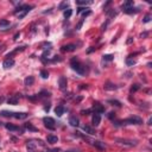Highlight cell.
I'll return each mask as SVG.
<instances>
[{"instance_id": "1", "label": "cell", "mask_w": 152, "mask_h": 152, "mask_svg": "<svg viewBox=\"0 0 152 152\" xmlns=\"http://www.w3.org/2000/svg\"><path fill=\"white\" fill-rule=\"evenodd\" d=\"M71 67H72V69H74L76 72H79L80 75H85V74H86V67L82 65V64L77 61V58H72V59H71Z\"/></svg>"}, {"instance_id": "2", "label": "cell", "mask_w": 152, "mask_h": 152, "mask_svg": "<svg viewBox=\"0 0 152 152\" xmlns=\"http://www.w3.org/2000/svg\"><path fill=\"white\" fill-rule=\"evenodd\" d=\"M43 121H44V124H45V127H48L49 130H55V120L52 119V118H50V116H45L44 119H43Z\"/></svg>"}, {"instance_id": "3", "label": "cell", "mask_w": 152, "mask_h": 152, "mask_svg": "<svg viewBox=\"0 0 152 152\" xmlns=\"http://www.w3.org/2000/svg\"><path fill=\"white\" fill-rule=\"evenodd\" d=\"M116 141L124 145H128V146H135L138 144L137 140H132V139H116Z\"/></svg>"}, {"instance_id": "4", "label": "cell", "mask_w": 152, "mask_h": 152, "mask_svg": "<svg viewBox=\"0 0 152 152\" xmlns=\"http://www.w3.org/2000/svg\"><path fill=\"white\" fill-rule=\"evenodd\" d=\"M92 122H93V125H94L95 127H98V126L100 125V122H101V116H100V114H98V113L93 114V118H92Z\"/></svg>"}, {"instance_id": "5", "label": "cell", "mask_w": 152, "mask_h": 152, "mask_svg": "<svg viewBox=\"0 0 152 152\" xmlns=\"http://www.w3.org/2000/svg\"><path fill=\"white\" fill-rule=\"evenodd\" d=\"M58 86H59L61 90H64L67 88V79L64 77V76H61V77L58 79Z\"/></svg>"}, {"instance_id": "6", "label": "cell", "mask_w": 152, "mask_h": 152, "mask_svg": "<svg viewBox=\"0 0 152 152\" xmlns=\"http://www.w3.org/2000/svg\"><path fill=\"white\" fill-rule=\"evenodd\" d=\"M13 65H14V59H13V58H7V59H5L4 63H3V67H4L5 69L12 68Z\"/></svg>"}, {"instance_id": "7", "label": "cell", "mask_w": 152, "mask_h": 152, "mask_svg": "<svg viewBox=\"0 0 152 152\" xmlns=\"http://www.w3.org/2000/svg\"><path fill=\"white\" fill-rule=\"evenodd\" d=\"M93 109H94V111H95V113H98V114H100V113H103V112H105V107H103L102 105H100L99 102L94 103Z\"/></svg>"}, {"instance_id": "8", "label": "cell", "mask_w": 152, "mask_h": 152, "mask_svg": "<svg viewBox=\"0 0 152 152\" xmlns=\"http://www.w3.org/2000/svg\"><path fill=\"white\" fill-rule=\"evenodd\" d=\"M75 49H76L75 44H67V45L62 46V51H64V52H70V51H74Z\"/></svg>"}, {"instance_id": "9", "label": "cell", "mask_w": 152, "mask_h": 152, "mask_svg": "<svg viewBox=\"0 0 152 152\" xmlns=\"http://www.w3.org/2000/svg\"><path fill=\"white\" fill-rule=\"evenodd\" d=\"M95 147H98L100 151H105V148H106V145H105V143H101V141H99V140H93V143H92Z\"/></svg>"}, {"instance_id": "10", "label": "cell", "mask_w": 152, "mask_h": 152, "mask_svg": "<svg viewBox=\"0 0 152 152\" xmlns=\"http://www.w3.org/2000/svg\"><path fill=\"white\" fill-rule=\"evenodd\" d=\"M9 105H17L19 102V96L18 95H12L9 100H7Z\"/></svg>"}, {"instance_id": "11", "label": "cell", "mask_w": 152, "mask_h": 152, "mask_svg": "<svg viewBox=\"0 0 152 152\" xmlns=\"http://www.w3.org/2000/svg\"><path fill=\"white\" fill-rule=\"evenodd\" d=\"M46 140H48V143H49V144H56V143L58 141V137H57V135H52V134H50V135H48Z\"/></svg>"}, {"instance_id": "12", "label": "cell", "mask_w": 152, "mask_h": 152, "mask_svg": "<svg viewBox=\"0 0 152 152\" xmlns=\"http://www.w3.org/2000/svg\"><path fill=\"white\" fill-rule=\"evenodd\" d=\"M33 82H35V77L33 76H27V77L24 80V83H25V86H32L33 85Z\"/></svg>"}, {"instance_id": "13", "label": "cell", "mask_w": 152, "mask_h": 152, "mask_svg": "<svg viewBox=\"0 0 152 152\" xmlns=\"http://www.w3.org/2000/svg\"><path fill=\"white\" fill-rule=\"evenodd\" d=\"M55 113L57 114V116H62V115H63V113H64V107H63L62 105L57 106V107L55 108Z\"/></svg>"}, {"instance_id": "14", "label": "cell", "mask_w": 152, "mask_h": 152, "mask_svg": "<svg viewBox=\"0 0 152 152\" xmlns=\"http://www.w3.org/2000/svg\"><path fill=\"white\" fill-rule=\"evenodd\" d=\"M13 116L18 120H23L27 118V113H13Z\"/></svg>"}, {"instance_id": "15", "label": "cell", "mask_w": 152, "mask_h": 152, "mask_svg": "<svg viewBox=\"0 0 152 152\" xmlns=\"http://www.w3.org/2000/svg\"><path fill=\"white\" fill-rule=\"evenodd\" d=\"M69 124H70L71 126H74V127L79 126V119L76 118V116H70V119H69Z\"/></svg>"}, {"instance_id": "16", "label": "cell", "mask_w": 152, "mask_h": 152, "mask_svg": "<svg viewBox=\"0 0 152 152\" xmlns=\"http://www.w3.org/2000/svg\"><path fill=\"white\" fill-rule=\"evenodd\" d=\"M26 147H27L29 151H35L36 147H37V144L33 143V141H27V143H26Z\"/></svg>"}, {"instance_id": "17", "label": "cell", "mask_w": 152, "mask_h": 152, "mask_svg": "<svg viewBox=\"0 0 152 152\" xmlns=\"http://www.w3.org/2000/svg\"><path fill=\"white\" fill-rule=\"evenodd\" d=\"M25 128L29 130V131H32V132H37V131H38V128L35 127V126H33L32 124H30V122H26V124H25Z\"/></svg>"}, {"instance_id": "18", "label": "cell", "mask_w": 152, "mask_h": 152, "mask_svg": "<svg viewBox=\"0 0 152 152\" xmlns=\"http://www.w3.org/2000/svg\"><path fill=\"white\" fill-rule=\"evenodd\" d=\"M82 130L86 132V133H88V134H90V135H93V134H95V131L92 128V127H89V126H83L82 127Z\"/></svg>"}, {"instance_id": "19", "label": "cell", "mask_w": 152, "mask_h": 152, "mask_svg": "<svg viewBox=\"0 0 152 152\" xmlns=\"http://www.w3.org/2000/svg\"><path fill=\"white\" fill-rule=\"evenodd\" d=\"M124 12H125V13H127V14H131V13H138V12H139V9L130 7V9H126V10H124Z\"/></svg>"}, {"instance_id": "20", "label": "cell", "mask_w": 152, "mask_h": 152, "mask_svg": "<svg viewBox=\"0 0 152 152\" xmlns=\"http://www.w3.org/2000/svg\"><path fill=\"white\" fill-rule=\"evenodd\" d=\"M130 7H133V1L132 0H130V1H125L122 4V11L126 10V9H130Z\"/></svg>"}, {"instance_id": "21", "label": "cell", "mask_w": 152, "mask_h": 152, "mask_svg": "<svg viewBox=\"0 0 152 152\" xmlns=\"http://www.w3.org/2000/svg\"><path fill=\"white\" fill-rule=\"evenodd\" d=\"M5 127H6L9 131H19V127H18V126H14V125H12V124H6Z\"/></svg>"}, {"instance_id": "22", "label": "cell", "mask_w": 152, "mask_h": 152, "mask_svg": "<svg viewBox=\"0 0 152 152\" xmlns=\"http://www.w3.org/2000/svg\"><path fill=\"white\" fill-rule=\"evenodd\" d=\"M116 88H118V87H116L115 85H113V83H109V82H108V83L105 86V89H106V90H115Z\"/></svg>"}, {"instance_id": "23", "label": "cell", "mask_w": 152, "mask_h": 152, "mask_svg": "<svg viewBox=\"0 0 152 152\" xmlns=\"http://www.w3.org/2000/svg\"><path fill=\"white\" fill-rule=\"evenodd\" d=\"M9 25H10V22L9 20H6V19L0 20V29H1V30H4V27H6Z\"/></svg>"}, {"instance_id": "24", "label": "cell", "mask_w": 152, "mask_h": 152, "mask_svg": "<svg viewBox=\"0 0 152 152\" xmlns=\"http://www.w3.org/2000/svg\"><path fill=\"white\" fill-rule=\"evenodd\" d=\"M135 63H137V61L133 59V58H127V59H126V64H127L128 67H133Z\"/></svg>"}, {"instance_id": "25", "label": "cell", "mask_w": 152, "mask_h": 152, "mask_svg": "<svg viewBox=\"0 0 152 152\" xmlns=\"http://www.w3.org/2000/svg\"><path fill=\"white\" fill-rule=\"evenodd\" d=\"M71 13H72V10L71 9H68V10H65L64 11V13H63V16H64V18H70V16H71Z\"/></svg>"}, {"instance_id": "26", "label": "cell", "mask_w": 152, "mask_h": 152, "mask_svg": "<svg viewBox=\"0 0 152 152\" xmlns=\"http://www.w3.org/2000/svg\"><path fill=\"white\" fill-rule=\"evenodd\" d=\"M0 114H1L3 116H6V118H10V116H13V113L12 112H7V111H3L1 113H0Z\"/></svg>"}, {"instance_id": "27", "label": "cell", "mask_w": 152, "mask_h": 152, "mask_svg": "<svg viewBox=\"0 0 152 152\" xmlns=\"http://www.w3.org/2000/svg\"><path fill=\"white\" fill-rule=\"evenodd\" d=\"M92 1H86V0H77L76 1V5H79V6H81V5H88V4H90Z\"/></svg>"}, {"instance_id": "28", "label": "cell", "mask_w": 152, "mask_h": 152, "mask_svg": "<svg viewBox=\"0 0 152 152\" xmlns=\"http://www.w3.org/2000/svg\"><path fill=\"white\" fill-rule=\"evenodd\" d=\"M40 76L43 79H48L49 77V72H48V70H40Z\"/></svg>"}, {"instance_id": "29", "label": "cell", "mask_w": 152, "mask_h": 152, "mask_svg": "<svg viewBox=\"0 0 152 152\" xmlns=\"http://www.w3.org/2000/svg\"><path fill=\"white\" fill-rule=\"evenodd\" d=\"M108 103H112V105H114L116 107H121V103L119 101H116V100H108Z\"/></svg>"}, {"instance_id": "30", "label": "cell", "mask_w": 152, "mask_h": 152, "mask_svg": "<svg viewBox=\"0 0 152 152\" xmlns=\"http://www.w3.org/2000/svg\"><path fill=\"white\" fill-rule=\"evenodd\" d=\"M27 13H29V11H20V12L18 13V18H19V19H22V18H24Z\"/></svg>"}, {"instance_id": "31", "label": "cell", "mask_w": 152, "mask_h": 152, "mask_svg": "<svg viewBox=\"0 0 152 152\" xmlns=\"http://www.w3.org/2000/svg\"><path fill=\"white\" fill-rule=\"evenodd\" d=\"M151 18H152V16L148 13V14H146L145 17H144V19H143V23H148L150 20H151Z\"/></svg>"}, {"instance_id": "32", "label": "cell", "mask_w": 152, "mask_h": 152, "mask_svg": "<svg viewBox=\"0 0 152 152\" xmlns=\"http://www.w3.org/2000/svg\"><path fill=\"white\" fill-rule=\"evenodd\" d=\"M114 56L113 55H105L103 56V61H113Z\"/></svg>"}, {"instance_id": "33", "label": "cell", "mask_w": 152, "mask_h": 152, "mask_svg": "<svg viewBox=\"0 0 152 152\" xmlns=\"http://www.w3.org/2000/svg\"><path fill=\"white\" fill-rule=\"evenodd\" d=\"M139 88H140V86H139V85H133V87L131 88V93H134V92H137Z\"/></svg>"}, {"instance_id": "34", "label": "cell", "mask_w": 152, "mask_h": 152, "mask_svg": "<svg viewBox=\"0 0 152 152\" xmlns=\"http://www.w3.org/2000/svg\"><path fill=\"white\" fill-rule=\"evenodd\" d=\"M64 7H68V3H67V1H64V3H62V4L59 5V10H62V9H64Z\"/></svg>"}, {"instance_id": "35", "label": "cell", "mask_w": 152, "mask_h": 152, "mask_svg": "<svg viewBox=\"0 0 152 152\" xmlns=\"http://www.w3.org/2000/svg\"><path fill=\"white\" fill-rule=\"evenodd\" d=\"M89 113H90V109H86V111L83 109V111H81V114L82 115H88Z\"/></svg>"}, {"instance_id": "36", "label": "cell", "mask_w": 152, "mask_h": 152, "mask_svg": "<svg viewBox=\"0 0 152 152\" xmlns=\"http://www.w3.org/2000/svg\"><path fill=\"white\" fill-rule=\"evenodd\" d=\"M108 116H109V119H113V118H115V113H113V112H112V113H109V115H108Z\"/></svg>"}, {"instance_id": "37", "label": "cell", "mask_w": 152, "mask_h": 152, "mask_svg": "<svg viewBox=\"0 0 152 152\" xmlns=\"http://www.w3.org/2000/svg\"><path fill=\"white\" fill-rule=\"evenodd\" d=\"M147 35H148L147 32H144V33H141V35H140V37H141V38H145V37H147Z\"/></svg>"}, {"instance_id": "38", "label": "cell", "mask_w": 152, "mask_h": 152, "mask_svg": "<svg viewBox=\"0 0 152 152\" xmlns=\"http://www.w3.org/2000/svg\"><path fill=\"white\" fill-rule=\"evenodd\" d=\"M65 152H81L80 150H69V151H65Z\"/></svg>"}, {"instance_id": "39", "label": "cell", "mask_w": 152, "mask_h": 152, "mask_svg": "<svg viewBox=\"0 0 152 152\" xmlns=\"http://www.w3.org/2000/svg\"><path fill=\"white\" fill-rule=\"evenodd\" d=\"M132 42H133V38H131V37H130V38L127 39V44H131Z\"/></svg>"}, {"instance_id": "40", "label": "cell", "mask_w": 152, "mask_h": 152, "mask_svg": "<svg viewBox=\"0 0 152 152\" xmlns=\"http://www.w3.org/2000/svg\"><path fill=\"white\" fill-rule=\"evenodd\" d=\"M19 36H20V33H16V35H14V38H13V39H14V40H16V39H18V37H19Z\"/></svg>"}, {"instance_id": "41", "label": "cell", "mask_w": 152, "mask_h": 152, "mask_svg": "<svg viewBox=\"0 0 152 152\" xmlns=\"http://www.w3.org/2000/svg\"><path fill=\"white\" fill-rule=\"evenodd\" d=\"M94 50H95V48H93V49H89V50H88V54H90V52H93Z\"/></svg>"}, {"instance_id": "42", "label": "cell", "mask_w": 152, "mask_h": 152, "mask_svg": "<svg viewBox=\"0 0 152 152\" xmlns=\"http://www.w3.org/2000/svg\"><path fill=\"white\" fill-rule=\"evenodd\" d=\"M0 102H1V99H0Z\"/></svg>"}, {"instance_id": "43", "label": "cell", "mask_w": 152, "mask_h": 152, "mask_svg": "<svg viewBox=\"0 0 152 152\" xmlns=\"http://www.w3.org/2000/svg\"><path fill=\"white\" fill-rule=\"evenodd\" d=\"M0 124H1V122H0Z\"/></svg>"}]
</instances>
